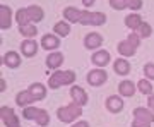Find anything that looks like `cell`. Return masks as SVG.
I'll use <instances>...</instances> for the list:
<instances>
[{
  "label": "cell",
  "instance_id": "10",
  "mask_svg": "<svg viewBox=\"0 0 154 127\" xmlns=\"http://www.w3.org/2000/svg\"><path fill=\"white\" fill-rule=\"evenodd\" d=\"M0 115H2V120H4V124L7 127H21V124H19V120H17V117H16V113H14L12 108L4 106L0 110Z\"/></svg>",
  "mask_w": 154,
  "mask_h": 127
},
{
  "label": "cell",
  "instance_id": "20",
  "mask_svg": "<svg viewBox=\"0 0 154 127\" xmlns=\"http://www.w3.org/2000/svg\"><path fill=\"white\" fill-rule=\"evenodd\" d=\"M62 62H63V55L58 53V52H55V53H50L48 55V59H46V65H48L50 69H57V67L62 65Z\"/></svg>",
  "mask_w": 154,
  "mask_h": 127
},
{
  "label": "cell",
  "instance_id": "8",
  "mask_svg": "<svg viewBox=\"0 0 154 127\" xmlns=\"http://www.w3.org/2000/svg\"><path fill=\"white\" fill-rule=\"evenodd\" d=\"M110 5L116 11H122V9H134L137 11L142 7V0H110Z\"/></svg>",
  "mask_w": 154,
  "mask_h": 127
},
{
  "label": "cell",
  "instance_id": "15",
  "mask_svg": "<svg viewBox=\"0 0 154 127\" xmlns=\"http://www.w3.org/2000/svg\"><path fill=\"white\" fill-rule=\"evenodd\" d=\"M93 62L98 67H105L108 62H110V53L106 50H98L96 53L93 55Z\"/></svg>",
  "mask_w": 154,
  "mask_h": 127
},
{
  "label": "cell",
  "instance_id": "31",
  "mask_svg": "<svg viewBox=\"0 0 154 127\" xmlns=\"http://www.w3.org/2000/svg\"><path fill=\"white\" fill-rule=\"evenodd\" d=\"M72 127H89V124H88V122H77V124H74V125H72Z\"/></svg>",
  "mask_w": 154,
  "mask_h": 127
},
{
  "label": "cell",
  "instance_id": "32",
  "mask_svg": "<svg viewBox=\"0 0 154 127\" xmlns=\"http://www.w3.org/2000/svg\"><path fill=\"white\" fill-rule=\"evenodd\" d=\"M82 4H84L86 7H91V5L94 4V0H82Z\"/></svg>",
  "mask_w": 154,
  "mask_h": 127
},
{
  "label": "cell",
  "instance_id": "16",
  "mask_svg": "<svg viewBox=\"0 0 154 127\" xmlns=\"http://www.w3.org/2000/svg\"><path fill=\"white\" fill-rule=\"evenodd\" d=\"M16 101H17V105L19 106H26V105H29V103L36 101V98H34V94L28 89V91H21V93L17 94Z\"/></svg>",
  "mask_w": 154,
  "mask_h": 127
},
{
  "label": "cell",
  "instance_id": "1",
  "mask_svg": "<svg viewBox=\"0 0 154 127\" xmlns=\"http://www.w3.org/2000/svg\"><path fill=\"white\" fill-rule=\"evenodd\" d=\"M67 21L70 22H81V24H93V26H101L106 22V16L103 12H82L77 11L75 7H67L63 11Z\"/></svg>",
  "mask_w": 154,
  "mask_h": 127
},
{
  "label": "cell",
  "instance_id": "9",
  "mask_svg": "<svg viewBox=\"0 0 154 127\" xmlns=\"http://www.w3.org/2000/svg\"><path fill=\"white\" fill-rule=\"evenodd\" d=\"M106 79H108V74L103 69H94L88 74V83L91 86H101L106 83Z\"/></svg>",
  "mask_w": 154,
  "mask_h": 127
},
{
  "label": "cell",
  "instance_id": "29",
  "mask_svg": "<svg viewBox=\"0 0 154 127\" xmlns=\"http://www.w3.org/2000/svg\"><path fill=\"white\" fill-rule=\"evenodd\" d=\"M144 74H146V78L154 79V64H146V67H144Z\"/></svg>",
  "mask_w": 154,
  "mask_h": 127
},
{
  "label": "cell",
  "instance_id": "2",
  "mask_svg": "<svg viewBox=\"0 0 154 127\" xmlns=\"http://www.w3.org/2000/svg\"><path fill=\"white\" fill-rule=\"evenodd\" d=\"M43 9L38 5L26 7V9H19L16 12V21L19 22V26L22 24H29V22H38L43 19Z\"/></svg>",
  "mask_w": 154,
  "mask_h": 127
},
{
  "label": "cell",
  "instance_id": "6",
  "mask_svg": "<svg viewBox=\"0 0 154 127\" xmlns=\"http://www.w3.org/2000/svg\"><path fill=\"white\" fill-rule=\"evenodd\" d=\"M22 115L26 117L28 120H36L39 124V125H48L50 122V117L48 113L45 110H39V108H36V106H24V110H22Z\"/></svg>",
  "mask_w": 154,
  "mask_h": 127
},
{
  "label": "cell",
  "instance_id": "28",
  "mask_svg": "<svg viewBox=\"0 0 154 127\" xmlns=\"http://www.w3.org/2000/svg\"><path fill=\"white\" fill-rule=\"evenodd\" d=\"M139 91L144 94H152V86H151V83H149L147 79L139 81Z\"/></svg>",
  "mask_w": 154,
  "mask_h": 127
},
{
  "label": "cell",
  "instance_id": "30",
  "mask_svg": "<svg viewBox=\"0 0 154 127\" xmlns=\"http://www.w3.org/2000/svg\"><path fill=\"white\" fill-rule=\"evenodd\" d=\"M147 105H149V110H152V112H154V94H151V96H149Z\"/></svg>",
  "mask_w": 154,
  "mask_h": 127
},
{
  "label": "cell",
  "instance_id": "27",
  "mask_svg": "<svg viewBox=\"0 0 154 127\" xmlns=\"http://www.w3.org/2000/svg\"><path fill=\"white\" fill-rule=\"evenodd\" d=\"M151 33H152V28L149 26L147 22H142V24L137 28V34H139V36H142V38H147V36H151Z\"/></svg>",
  "mask_w": 154,
  "mask_h": 127
},
{
  "label": "cell",
  "instance_id": "7",
  "mask_svg": "<svg viewBox=\"0 0 154 127\" xmlns=\"http://www.w3.org/2000/svg\"><path fill=\"white\" fill-rule=\"evenodd\" d=\"M134 115H135V120L132 122L134 127H151V122L154 120V112L147 108H135Z\"/></svg>",
  "mask_w": 154,
  "mask_h": 127
},
{
  "label": "cell",
  "instance_id": "22",
  "mask_svg": "<svg viewBox=\"0 0 154 127\" xmlns=\"http://www.w3.org/2000/svg\"><path fill=\"white\" fill-rule=\"evenodd\" d=\"M118 91H120V94H123V96H132V94L135 93V86H134V83H130V81H122V83L118 84Z\"/></svg>",
  "mask_w": 154,
  "mask_h": 127
},
{
  "label": "cell",
  "instance_id": "14",
  "mask_svg": "<svg viewBox=\"0 0 154 127\" xmlns=\"http://www.w3.org/2000/svg\"><path fill=\"white\" fill-rule=\"evenodd\" d=\"M106 108H108L111 113H118V112H122V108H123V101H122V98H118V96H110V98L106 100Z\"/></svg>",
  "mask_w": 154,
  "mask_h": 127
},
{
  "label": "cell",
  "instance_id": "19",
  "mask_svg": "<svg viewBox=\"0 0 154 127\" xmlns=\"http://www.w3.org/2000/svg\"><path fill=\"white\" fill-rule=\"evenodd\" d=\"M4 64H5L7 67H11V69H16V67H19V64H21V59H19V55H17L16 52H9V53H5V57H4Z\"/></svg>",
  "mask_w": 154,
  "mask_h": 127
},
{
  "label": "cell",
  "instance_id": "12",
  "mask_svg": "<svg viewBox=\"0 0 154 127\" xmlns=\"http://www.w3.org/2000/svg\"><path fill=\"white\" fill-rule=\"evenodd\" d=\"M70 94L72 98H74V101H75L77 105H86L88 103V94H86V91H84L82 88H79V86H74V88L70 89Z\"/></svg>",
  "mask_w": 154,
  "mask_h": 127
},
{
  "label": "cell",
  "instance_id": "5",
  "mask_svg": "<svg viewBox=\"0 0 154 127\" xmlns=\"http://www.w3.org/2000/svg\"><path fill=\"white\" fill-rule=\"evenodd\" d=\"M57 115H58V119L62 122H72L82 115V106L77 105V103L75 105H69V106H62V108H58Z\"/></svg>",
  "mask_w": 154,
  "mask_h": 127
},
{
  "label": "cell",
  "instance_id": "21",
  "mask_svg": "<svg viewBox=\"0 0 154 127\" xmlns=\"http://www.w3.org/2000/svg\"><path fill=\"white\" fill-rule=\"evenodd\" d=\"M113 67H115V72L116 74H120V76H125V74L130 72V64H128L125 59H118V60H115Z\"/></svg>",
  "mask_w": 154,
  "mask_h": 127
},
{
  "label": "cell",
  "instance_id": "3",
  "mask_svg": "<svg viewBox=\"0 0 154 127\" xmlns=\"http://www.w3.org/2000/svg\"><path fill=\"white\" fill-rule=\"evenodd\" d=\"M75 81V72L74 71H57L55 74H51L48 79L50 88H60V86H65V84H72Z\"/></svg>",
  "mask_w": 154,
  "mask_h": 127
},
{
  "label": "cell",
  "instance_id": "23",
  "mask_svg": "<svg viewBox=\"0 0 154 127\" xmlns=\"http://www.w3.org/2000/svg\"><path fill=\"white\" fill-rule=\"evenodd\" d=\"M29 91L34 94V98L36 100H43L45 96H46V88H45L43 84H39V83H34L29 86Z\"/></svg>",
  "mask_w": 154,
  "mask_h": 127
},
{
  "label": "cell",
  "instance_id": "18",
  "mask_svg": "<svg viewBox=\"0 0 154 127\" xmlns=\"http://www.w3.org/2000/svg\"><path fill=\"white\" fill-rule=\"evenodd\" d=\"M36 48H38V45H36L34 40H26V41H22V45H21L22 53L26 57H33L34 53H36Z\"/></svg>",
  "mask_w": 154,
  "mask_h": 127
},
{
  "label": "cell",
  "instance_id": "13",
  "mask_svg": "<svg viewBox=\"0 0 154 127\" xmlns=\"http://www.w3.org/2000/svg\"><path fill=\"white\" fill-rule=\"evenodd\" d=\"M103 43V38H101V34L98 33H89L84 40V45H86V48L93 50V48H98L99 45Z\"/></svg>",
  "mask_w": 154,
  "mask_h": 127
},
{
  "label": "cell",
  "instance_id": "25",
  "mask_svg": "<svg viewBox=\"0 0 154 127\" xmlns=\"http://www.w3.org/2000/svg\"><path fill=\"white\" fill-rule=\"evenodd\" d=\"M53 29H55V33L58 36H67V34L70 33V26L67 22H57L55 26H53Z\"/></svg>",
  "mask_w": 154,
  "mask_h": 127
},
{
  "label": "cell",
  "instance_id": "24",
  "mask_svg": "<svg viewBox=\"0 0 154 127\" xmlns=\"http://www.w3.org/2000/svg\"><path fill=\"white\" fill-rule=\"evenodd\" d=\"M140 24H142V19H140V16H137V14H130V16L125 17V26L127 28L137 29Z\"/></svg>",
  "mask_w": 154,
  "mask_h": 127
},
{
  "label": "cell",
  "instance_id": "26",
  "mask_svg": "<svg viewBox=\"0 0 154 127\" xmlns=\"http://www.w3.org/2000/svg\"><path fill=\"white\" fill-rule=\"evenodd\" d=\"M19 31H21L22 36H34L38 33L36 26H33V24H22V26H19Z\"/></svg>",
  "mask_w": 154,
  "mask_h": 127
},
{
  "label": "cell",
  "instance_id": "11",
  "mask_svg": "<svg viewBox=\"0 0 154 127\" xmlns=\"http://www.w3.org/2000/svg\"><path fill=\"white\" fill-rule=\"evenodd\" d=\"M12 24V11L7 5L0 7V28L2 29H9Z\"/></svg>",
  "mask_w": 154,
  "mask_h": 127
},
{
  "label": "cell",
  "instance_id": "4",
  "mask_svg": "<svg viewBox=\"0 0 154 127\" xmlns=\"http://www.w3.org/2000/svg\"><path fill=\"white\" fill-rule=\"evenodd\" d=\"M139 38H140V36H139L137 33H132L125 38V41H120V43H118V52H120V55H125V57L135 55V50L139 48V43H140Z\"/></svg>",
  "mask_w": 154,
  "mask_h": 127
},
{
  "label": "cell",
  "instance_id": "17",
  "mask_svg": "<svg viewBox=\"0 0 154 127\" xmlns=\"http://www.w3.org/2000/svg\"><path fill=\"white\" fill-rule=\"evenodd\" d=\"M41 45H43L45 50H55L60 45V40L53 36V34H45L43 40H41Z\"/></svg>",
  "mask_w": 154,
  "mask_h": 127
},
{
  "label": "cell",
  "instance_id": "33",
  "mask_svg": "<svg viewBox=\"0 0 154 127\" xmlns=\"http://www.w3.org/2000/svg\"><path fill=\"white\" fill-rule=\"evenodd\" d=\"M5 88H7V84H5V81L2 79V81H0V91H5Z\"/></svg>",
  "mask_w": 154,
  "mask_h": 127
}]
</instances>
